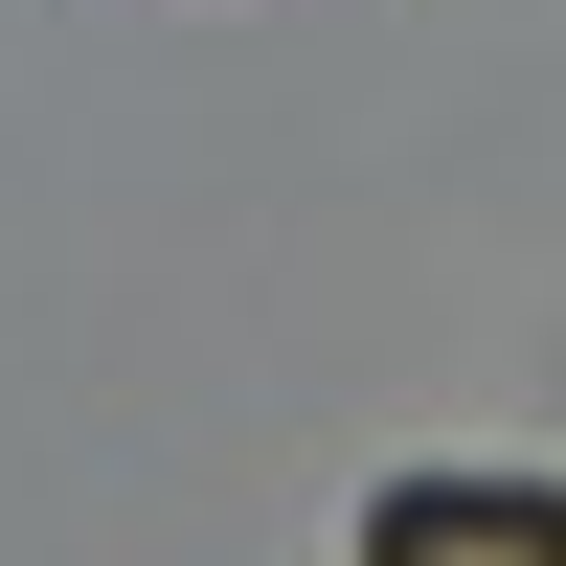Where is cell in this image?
Instances as JSON below:
<instances>
[{
    "label": "cell",
    "instance_id": "6da1fadb",
    "mask_svg": "<svg viewBox=\"0 0 566 566\" xmlns=\"http://www.w3.org/2000/svg\"><path fill=\"white\" fill-rule=\"evenodd\" d=\"M363 566H566V476H386Z\"/></svg>",
    "mask_w": 566,
    "mask_h": 566
}]
</instances>
